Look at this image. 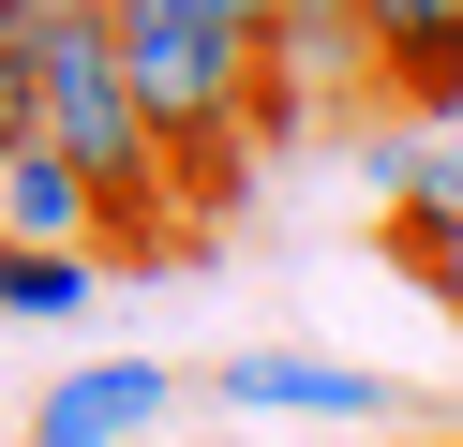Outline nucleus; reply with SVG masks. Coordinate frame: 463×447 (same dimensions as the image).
Returning a JSON list of instances; mask_svg holds the SVG:
<instances>
[{"mask_svg": "<svg viewBox=\"0 0 463 447\" xmlns=\"http://www.w3.org/2000/svg\"><path fill=\"white\" fill-rule=\"evenodd\" d=\"M344 164H359V194H373V224H389V209L419 194V119H373V135H344Z\"/></svg>", "mask_w": 463, "mask_h": 447, "instance_id": "nucleus-9", "label": "nucleus"}, {"mask_svg": "<svg viewBox=\"0 0 463 447\" xmlns=\"http://www.w3.org/2000/svg\"><path fill=\"white\" fill-rule=\"evenodd\" d=\"M15 15H90V0H15Z\"/></svg>", "mask_w": 463, "mask_h": 447, "instance_id": "nucleus-11", "label": "nucleus"}, {"mask_svg": "<svg viewBox=\"0 0 463 447\" xmlns=\"http://www.w3.org/2000/svg\"><path fill=\"white\" fill-rule=\"evenodd\" d=\"M210 387L254 403V417H389V373H359V358H299V343H240Z\"/></svg>", "mask_w": 463, "mask_h": 447, "instance_id": "nucleus-5", "label": "nucleus"}, {"mask_svg": "<svg viewBox=\"0 0 463 447\" xmlns=\"http://www.w3.org/2000/svg\"><path fill=\"white\" fill-rule=\"evenodd\" d=\"M90 268H105V254H0V313H15V328L90 313Z\"/></svg>", "mask_w": 463, "mask_h": 447, "instance_id": "nucleus-7", "label": "nucleus"}, {"mask_svg": "<svg viewBox=\"0 0 463 447\" xmlns=\"http://www.w3.org/2000/svg\"><path fill=\"white\" fill-rule=\"evenodd\" d=\"M0 149H45V60H31V15H0Z\"/></svg>", "mask_w": 463, "mask_h": 447, "instance_id": "nucleus-8", "label": "nucleus"}, {"mask_svg": "<svg viewBox=\"0 0 463 447\" xmlns=\"http://www.w3.org/2000/svg\"><path fill=\"white\" fill-rule=\"evenodd\" d=\"M120 60H135V105H150V135H165L180 224L240 209L254 105H269V45H240V30H194V15H120Z\"/></svg>", "mask_w": 463, "mask_h": 447, "instance_id": "nucleus-1", "label": "nucleus"}, {"mask_svg": "<svg viewBox=\"0 0 463 447\" xmlns=\"http://www.w3.org/2000/svg\"><path fill=\"white\" fill-rule=\"evenodd\" d=\"M389 254L419 268L433 298L463 284V119H419V194L389 209Z\"/></svg>", "mask_w": 463, "mask_h": 447, "instance_id": "nucleus-6", "label": "nucleus"}, {"mask_svg": "<svg viewBox=\"0 0 463 447\" xmlns=\"http://www.w3.org/2000/svg\"><path fill=\"white\" fill-rule=\"evenodd\" d=\"M0 254H120V209L75 149H0Z\"/></svg>", "mask_w": 463, "mask_h": 447, "instance_id": "nucleus-2", "label": "nucleus"}, {"mask_svg": "<svg viewBox=\"0 0 463 447\" xmlns=\"http://www.w3.org/2000/svg\"><path fill=\"white\" fill-rule=\"evenodd\" d=\"M105 15H194V30H240V45H269L284 0H105Z\"/></svg>", "mask_w": 463, "mask_h": 447, "instance_id": "nucleus-10", "label": "nucleus"}, {"mask_svg": "<svg viewBox=\"0 0 463 447\" xmlns=\"http://www.w3.org/2000/svg\"><path fill=\"white\" fill-rule=\"evenodd\" d=\"M165 403H180L165 358H90V373H61V387L31 403V447H135Z\"/></svg>", "mask_w": 463, "mask_h": 447, "instance_id": "nucleus-4", "label": "nucleus"}, {"mask_svg": "<svg viewBox=\"0 0 463 447\" xmlns=\"http://www.w3.org/2000/svg\"><path fill=\"white\" fill-rule=\"evenodd\" d=\"M359 45L403 119H463V0H359Z\"/></svg>", "mask_w": 463, "mask_h": 447, "instance_id": "nucleus-3", "label": "nucleus"}]
</instances>
